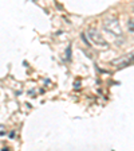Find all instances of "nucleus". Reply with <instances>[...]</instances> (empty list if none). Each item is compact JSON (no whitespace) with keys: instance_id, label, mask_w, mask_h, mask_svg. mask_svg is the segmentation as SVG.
I'll use <instances>...</instances> for the list:
<instances>
[{"instance_id":"nucleus-1","label":"nucleus","mask_w":134,"mask_h":151,"mask_svg":"<svg viewBox=\"0 0 134 151\" xmlns=\"http://www.w3.org/2000/svg\"><path fill=\"white\" fill-rule=\"evenodd\" d=\"M102 28L107 34L113 35L114 38H121L122 37V28H121V24L117 19L114 18H107L105 19L102 22Z\"/></svg>"},{"instance_id":"nucleus-5","label":"nucleus","mask_w":134,"mask_h":151,"mask_svg":"<svg viewBox=\"0 0 134 151\" xmlns=\"http://www.w3.org/2000/svg\"><path fill=\"white\" fill-rule=\"evenodd\" d=\"M133 8H134V7H133Z\"/></svg>"},{"instance_id":"nucleus-3","label":"nucleus","mask_w":134,"mask_h":151,"mask_svg":"<svg viewBox=\"0 0 134 151\" xmlns=\"http://www.w3.org/2000/svg\"><path fill=\"white\" fill-rule=\"evenodd\" d=\"M134 62V51H130L129 54H126L125 57H121L118 60H116L114 62H111L114 66L117 68H125V66L130 65V63Z\"/></svg>"},{"instance_id":"nucleus-4","label":"nucleus","mask_w":134,"mask_h":151,"mask_svg":"<svg viewBox=\"0 0 134 151\" xmlns=\"http://www.w3.org/2000/svg\"><path fill=\"white\" fill-rule=\"evenodd\" d=\"M128 31L134 35V19H129L128 20Z\"/></svg>"},{"instance_id":"nucleus-2","label":"nucleus","mask_w":134,"mask_h":151,"mask_svg":"<svg viewBox=\"0 0 134 151\" xmlns=\"http://www.w3.org/2000/svg\"><path fill=\"white\" fill-rule=\"evenodd\" d=\"M86 35H87L89 41H90L91 43L94 45V46L103 47V49H106V47L109 46V43H107L106 39L102 37V34H101L99 31H97V30H94V28H90V30H87Z\"/></svg>"}]
</instances>
